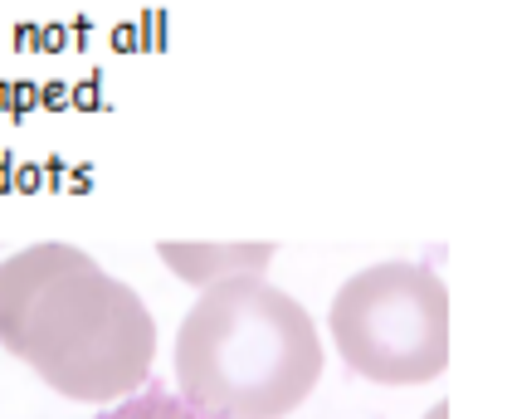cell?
Instances as JSON below:
<instances>
[{
  "label": "cell",
  "mask_w": 512,
  "mask_h": 419,
  "mask_svg": "<svg viewBox=\"0 0 512 419\" xmlns=\"http://www.w3.org/2000/svg\"><path fill=\"white\" fill-rule=\"evenodd\" d=\"M0 346L49 390L113 405L152 381L157 322L137 288L74 244H30L0 264Z\"/></svg>",
  "instance_id": "6da1fadb"
},
{
  "label": "cell",
  "mask_w": 512,
  "mask_h": 419,
  "mask_svg": "<svg viewBox=\"0 0 512 419\" xmlns=\"http://www.w3.org/2000/svg\"><path fill=\"white\" fill-rule=\"evenodd\" d=\"M322 381L308 307L264 278H225L200 293L176 332V395L225 419H283Z\"/></svg>",
  "instance_id": "7a4b0ae2"
},
{
  "label": "cell",
  "mask_w": 512,
  "mask_h": 419,
  "mask_svg": "<svg viewBox=\"0 0 512 419\" xmlns=\"http://www.w3.org/2000/svg\"><path fill=\"white\" fill-rule=\"evenodd\" d=\"M337 356L361 381L425 385L449 366V288L425 264L352 273L327 312Z\"/></svg>",
  "instance_id": "3957f363"
},
{
  "label": "cell",
  "mask_w": 512,
  "mask_h": 419,
  "mask_svg": "<svg viewBox=\"0 0 512 419\" xmlns=\"http://www.w3.org/2000/svg\"><path fill=\"white\" fill-rule=\"evenodd\" d=\"M157 254L186 283H225V278H259L274 259V244H157Z\"/></svg>",
  "instance_id": "277c9868"
},
{
  "label": "cell",
  "mask_w": 512,
  "mask_h": 419,
  "mask_svg": "<svg viewBox=\"0 0 512 419\" xmlns=\"http://www.w3.org/2000/svg\"><path fill=\"white\" fill-rule=\"evenodd\" d=\"M98 419H225V415L191 405L186 395H176L166 381H147L142 390H132L127 400H118L113 410H103Z\"/></svg>",
  "instance_id": "5b68a950"
},
{
  "label": "cell",
  "mask_w": 512,
  "mask_h": 419,
  "mask_svg": "<svg viewBox=\"0 0 512 419\" xmlns=\"http://www.w3.org/2000/svg\"><path fill=\"white\" fill-rule=\"evenodd\" d=\"M425 419H449V405L439 400V405H434V410H430V415H425Z\"/></svg>",
  "instance_id": "8992f818"
}]
</instances>
